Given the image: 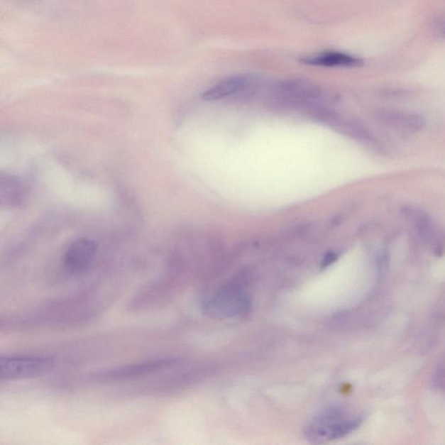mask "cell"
<instances>
[{"label": "cell", "instance_id": "30bf717a", "mask_svg": "<svg viewBox=\"0 0 445 445\" xmlns=\"http://www.w3.org/2000/svg\"><path fill=\"white\" fill-rule=\"evenodd\" d=\"M335 128L340 133L347 135L356 141L361 142H371L373 141V135L362 122L356 119H346L340 118L335 125Z\"/></svg>", "mask_w": 445, "mask_h": 445}, {"label": "cell", "instance_id": "ba28073f", "mask_svg": "<svg viewBox=\"0 0 445 445\" xmlns=\"http://www.w3.org/2000/svg\"><path fill=\"white\" fill-rule=\"evenodd\" d=\"M26 185L22 180L14 176H2L0 180V200L2 207H19L26 202Z\"/></svg>", "mask_w": 445, "mask_h": 445}, {"label": "cell", "instance_id": "7c38bea8", "mask_svg": "<svg viewBox=\"0 0 445 445\" xmlns=\"http://www.w3.org/2000/svg\"><path fill=\"white\" fill-rule=\"evenodd\" d=\"M444 33H445V28H444Z\"/></svg>", "mask_w": 445, "mask_h": 445}, {"label": "cell", "instance_id": "3957f363", "mask_svg": "<svg viewBox=\"0 0 445 445\" xmlns=\"http://www.w3.org/2000/svg\"><path fill=\"white\" fill-rule=\"evenodd\" d=\"M54 367V360L48 356H7L0 358L1 381L34 378L48 373Z\"/></svg>", "mask_w": 445, "mask_h": 445}, {"label": "cell", "instance_id": "8fae6325", "mask_svg": "<svg viewBox=\"0 0 445 445\" xmlns=\"http://www.w3.org/2000/svg\"><path fill=\"white\" fill-rule=\"evenodd\" d=\"M336 258H338L336 257V254L330 251V253H326V256L323 258L322 264H321V265H322L323 268L331 265L336 261Z\"/></svg>", "mask_w": 445, "mask_h": 445}, {"label": "cell", "instance_id": "9c48e42d", "mask_svg": "<svg viewBox=\"0 0 445 445\" xmlns=\"http://www.w3.org/2000/svg\"><path fill=\"white\" fill-rule=\"evenodd\" d=\"M301 61L307 65L326 67H358L363 64V61L358 57L335 52L317 53L305 57Z\"/></svg>", "mask_w": 445, "mask_h": 445}, {"label": "cell", "instance_id": "6da1fadb", "mask_svg": "<svg viewBox=\"0 0 445 445\" xmlns=\"http://www.w3.org/2000/svg\"><path fill=\"white\" fill-rule=\"evenodd\" d=\"M362 417L342 407L331 406L313 417L304 429L309 443L324 444L351 434L362 424Z\"/></svg>", "mask_w": 445, "mask_h": 445}, {"label": "cell", "instance_id": "8992f818", "mask_svg": "<svg viewBox=\"0 0 445 445\" xmlns=\"http://www.w3.org/2000/svg\"><path fill=\"white\" fill-rule=\"evenodd\" d=\"M253 82V77L251 75L231 77L204 92L202 97L207 101H215L246 91Z\"/></svg>", "mask_w": 445, "mask_h": 445}, {"label": "cell", "instance_id": "52a82bcc", "mask_svg": "<svg viewBox=\"0 0 445 445\" xmlns=\"http://www.w3.org/2000/svg\"><path fill=\"white\" fill-rule=\"evenodd\" d=\"M379 122L392 128L415 133L424 128L425 120L420 115L382 110L377 111Z\"/></svg>", "mask_w": 445, "mask_h": 445}, {"label": "cell", "instance_id": "7a4b0ae2", "mask_svg": "<svg viewBox=\"0 0 445 445\" xmlns=\"http://www.w3.org/2000/svg\"><path fill=\"white\" fill-rule=\"evenodd\" d=\"M204 313L215 319H236L248 314L251 300L243 289L227 285L204 301Z\"/></svg>", "mask_w": 445, "mask_h": 445}, {"label": "cell", "instance_id": "277c9868", "mask_svg": "<svg viewBox=\"0 0 445 445\" xmlns=\"http://www.w3.org/2000/svg\"><path fill=\"white\" fill-rule=\"evenodd\" d=\"M177 363L175 359L158 358L118 367L111 370L99 371L92 375V380L99 383H111L131 380V379L148 376L170 368Z\"/></svg>", "mask_w": 445, "mask_h": 445}, {"label": "cell", "instance_id": "5b68a950", "mask_svg": "<svg viewBox=\"0 0 445 445\" xmlns=\"http://www.w3.org/2000/svg\"><path fill=\"white\" fill-rule=\"evenodd\" d=\"M98 246L88 238H79L72 242L64 255L65 270L70 274L79 275L86 272L94 262Z\"/></svg>", "mask_w": 445, "mask_h": 445}]
</instances>
